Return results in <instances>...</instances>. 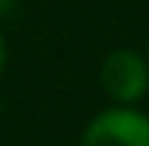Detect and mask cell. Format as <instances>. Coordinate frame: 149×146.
I'll list each match as a JSON object with an SVG mask.
<instances>
[{"label":"cell","instance_id":"cell-1","mask_svg":"<svg viewBox=\"0 0 149 146\" xmlns=\"http://www.w3.org/2000/svg\"><path fill=\"white\" fill-rule=\"evenodd\" d=\"M79 146H149V116L116 104L85 125Z\"/></svg>","mask_w":149,"mask_h":146},{"label":"cell","instance_id":"cell-2","mask_svg":"<svg viewBox=\"0 0 149 146\" xmlns=\"http://www.w3.org/2000/svg\"><path fill=\"white\" fill-rule=\"evenodd\" d=\"M100 85L122 107H134L149 91V58L134 49H113L100 64Z\"/></svg>","mask_w":149,"mask_h":146},{"label":"cell","instance_id":"cell-3","mask_svg":"<svg viewBox=\"0 0 149 146\" xmlns=\"http://www.w3.org/2000/svg\"><path fill=\"white\" fill-rule=\"evenodd\" d=\"M15 3H18V0H0V18H3V15H9V12L15 9Z\"/></svg>","mask_w":149,"mask_h":146},{"label":"cell","instance_id":"cell-4","mask_svg":"<svg viewBox=\"0 0 149 146\" xmlns=\"http://www.w3.org/2000/svg\"><path fill=\"white\" fill-rule=\"evenodd\" d=\"M3 67H6V40L0 34V76H3Z\"/></svg>","mask_w":149,"mask_h":146}]
</instances>
